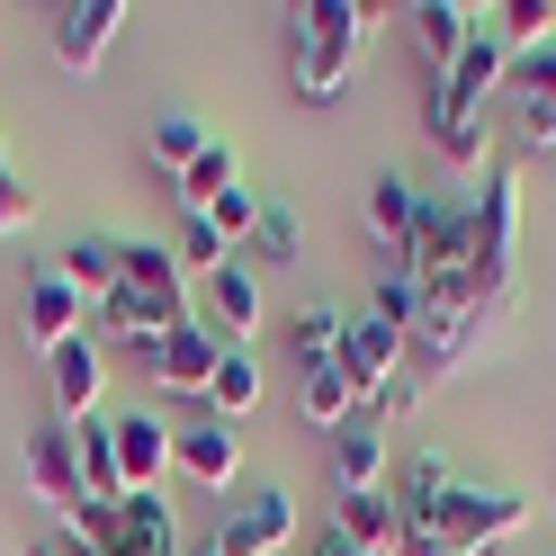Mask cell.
I'll return each instance as SVG.
<instances>
[{"instance_id": "15", "label": "cell", "mask_w": 556, "mask_h": 556, "mask_svg": "<svg viewBox=\"0 0 556 556\" xmlns=\"http://www.w3.org/2000/svg\"><path fill=\"white\" fill-rule=\"evenodd\" d=\"M216 359H225V341L206 332V324H180L153 351V387H170V395H198L206 404V377H216Z\"/></svg>"}, {"instance_id": "10", "label": "cell", "mask_w": 556, "mask_h": 556, "mask_svg": "<svg viewBox=\"0 0 556 556\" xmlns=\"http://www.w3.org/2000/svg\"><path fill=\"white\" fill-rule=\"evenodd\" d=\"M126 37V10L117 0H73V10H54V63L63 73H99V54Z\"/></svg>"}, {"instance_id": "18", "label": "cell", "mask_w": 556, "mask_h": 556, "mask_svg": "<svg viewBox=\"0 0 556 556\" xmlns=\"http://www.w3.org/2000/svg\"><path fill=\"white\" fill-rule=\"evenodd\" d=\"M413 216H422L413 180H404V170H387V180L368 189V242L387 252V269H404V252H413Z\"/></svg>"}, {"instance_id": "26", "label": "cell", "mask_w": 556, "mask_h": 556, "mask_svg": "<svg viewBox=\"0 0 556 556\" xmlns=\"http://www.w3.org/2000/svg\"><path fill=\"white\" fill-rule=\"evenodd\" d=\"M81 484H90V503H126V484H117V422H81Z\"/></svg>"}, {"instance_id": "16", "label": "cell", "mask_w": 556, "mask_h": 556, "mask_svg": "<svg viewBox=\"0 0 556 556\" xmlns=\"http://www.w3.org/2000/svg\"><path fill=\"white\" fill-rule=\"evenodd\" d=\"M332 539H341V547H359V556H404L395 494H341V503H332Z\"/></svg>"}, {"instance_id": "9", "label": "cell", "mask_w": 556, "mask_h": 556, "mask_svg": "<svg viewBox=\"0 0 556 556\" xmlns=\"http://www.w3.org/2000/svg\"><path fill=\"white\" fill-rule=\"evenodd\" d=\"M341 359H351V377H359L368 404H377V395H395V387H404L413 341H404L395 324H377V315H351V324H341Z\"/></svg>"}, {"instance_id": "3", "label": "cell", "mask_w": 556, "mask_h": 556, "mask_svg": "<svg viewBox=\"0 0 556 556\" xmlns=\"http://www.w3.org/2000/svg\"><path fill=\"white\" fill-rule=\"evenodd\" d=\"M377 37V10L368 0H305L296 10V99H341V81H351V63L368 54Z\"/></svg>"}, {"instance_id": "14", "label": "cell", "mask_w": 556, "mask_h": 556, "mask_svg": "<svg viewBox=\"0 0 556 556\" xmlns=\"http://www.w3.org/2000/svg\"><path fill=\"white\" fill-rule=\"evenodd\" d=\"M46 368H54V422H63V431H81L90 413H99V387H109V368H99V341H63Z\"/></svg>"}, {"instance_id": "7", "label": "cell", "mask_w": 556, "mask_h": 556, "mask_svg": "<svg viewBox=\"0 0 556 556\" xmlns=\"http://www.w3.org/2000/svg\"><path fill=\"white\" fill-rule=\"evenodd\" d=\"M27 484H37V503H54V520H73L90 503L81 484V440L63 422H37V440H27Z\"/></svg>"}, {"instance_id": "32", "label": "cell", "mask_w": 556, "mask_h": 556, "mask_svg": "<svg viewBox=\"0 0 556 556\" xmlns=\"http://www.w3.org/2000/svg\"><path fill=\"white\" fill-rule=\"evenodd\" d=\"M225 261H233V242H225L216 225H206V216H189V225H180V269H189V278H198V269L216 278Z\"/></svg>"}, {"instance_id": "36", "label": "cell", "mask_w": 556, "mask_h": 556, "mask_svg": "<svg viewBox=\"0 0 556 556\" xmlns=\"http://www.w3.org/2000/svg\"><path fill=\"white\" fill-rule=\"evenodd\" d=\"M0 170H10V144H0Z\"/></svg>"}, {"instance_id": "27", "label": "cell", "mask_w": 556, "mask_h": 556, "mask_svg": "<svg viewBox=\"0 0 556 556\" xmlns=\"http://www.w3.org/2000/svg\"><path fill=\"white\" fill-rule=\"evenodd\" d=\"M170 189H180V206H189V216H206V206H216L225 189H242V180H233V153H225V144H206V153H198Z\"/></svg>"}, {"instance_id": "1", "label": "cell", "mask_w": 556, "mask_h": 556, "mask_svg": "<svg viewBox=\"0 0 556 556\" xmlns=\"http://www.w3.org/2000/svg\"><path fill=\"white\" fill-rule=\"evenodd\" d=\"M503 81H511V54H503L494 27H476V46L458 54V73H448L440 99H431V144H440L448 162H467V170L494 162V135H484V117H494V90H503Z\"/></svg>"}, {"instance_id": "33", "label": "cell", "mask_w": 556, "mask_h": 556, "mask_svg": "<svg viewBox=\"0 0 556 556\" xmlns=\"http://www.w3.org/2000/svg\"><path fill=\"white\" fill-rule=\"evenodd\" d=\"M206 225H216L225 242H252V225H261V198H252V189H225L216 206H206Z\"/></svg>"}, {"instance_id": "30", "label": "cell", "mask_w": 556, "mask_h": 556, "mask_svg": "<svg viewBox=\"0 0 556 556\" xmlns=\"http://www.w3.org/2000/svg\"><path fill=\"white\" fill-rule=\"evenodd\" d=\"M252 252H269V269H288V261L305 252V242H296V206H288V198H269V206H261V225H252Z\"/></svg>"}, {"instance_id": "22", "label": "cell", "mask_w": 556, "mask_h": 556, "mask_svg": "<svg viewBox=\"0 0 556 556\" xmlns=\"http://www.w3.org/2000/svg\"><path fill=\"white\" fill-rule=\"evenodd\" d=\"M252 404H261V359H252V351H225L216 377H206V404H198V413H216V422H242Z\"/></svg>"}, {"instance_id": "11", "label": "cell", "mask_w": 556, "mask_h": 556, "mask_svg": "<svg viewBox=\"0 0 556 556\" xmlns=\"http://www.w3.org/2000/svg\"><path fill=\"white\" fill-rule=\"evenodd\" d=\"M359 404H368V387H359V377H351V359H324V368H296V413H305V422H315V431H351L359 422Z\"/></svg>"}, {"instance_id": "31", "label": "cell", "mask_w": 556, "mask_h": 556, "mask_svg": "<svg viewBox=\"0 0 556 556\" xmlns=\"http://www.w3.org/2000/svg\"><path fill=\"white\" fill-rule=\"evenodd\" d=\"M206 144H216V135H206L198 117H162V126H153V153L170 162V180H180V170H189V162H198Z\"/></svg>"}, {"instance_id": "25", "label": "cell", "mask_w": 556, "mask_h": 556, "mask_svg": "<svg viewBox=\"0 0 556 556\" xmlns=\"http://www.w3.org/2000/svg\"><path fill=\"white\" fill-rule=\"evenodd\" d=\"M440 494H448V467H440V448H413V467H404V484H395V520H404V530H422Z\"/></svg>"}, {"instance_id": "35", "label": "cell", "mask_w": 556, "mask_h": 556, "mask_svg": "<svg viewBox=\"0 0 556 556\" xmlns=\"http://www.w3.org/2000/svg\"><path fill=\"white\" fill-rule=\"evenodd\" d=\"M315 556H359V547H341V539H332V530H324V547H315Z\"/></svg>"}, {"instance_id": "17", "label": "cell", "mask_w": 556, "mask_h": 556, "mask_svg": "<svg viewBox=\"0 0 556 556\" xmlns=\"http://www.w3.org/2000/svg\"><path fill=\"white\" fill-rule=\"evenodd\" d=\"M117 278H126V288H144L170 324H198V315H189V269H180V252H162V242H126V269H117Z\"/></svg>"}, {"instance_id": "8", "label": "cell", "mask_w": 556, "mask_h": 556, "mask_svg": "<svg viewBox=\"0 0 556 556\" xmlns=\"http://www.w3.org/2000/svg\"><path fill=\"white\" fill-rule=\"evenodd\" d=\"M81 315H90V296H81L54 261H37V269H27V341H37L46 359L63 351V341H81Z\"/></svg>"}, {"instance_id": "2", "label": "cell", "mask_w": 556, "mask_h": 556, "mask_svg": "<svg viewBox=\"0 0 556 556\" xmlns=\"http://www.w3.org/2000/svg\"><path fill=\"white\" fill-rule=\"evenodd\" d=\"M530 494H511V484H448L431 503L422 530H404V556H494L530 530Z\"/></svg>"}, {"instance_id": "28", "label": "cell", "mask_w": 556, "mask_h": 556, "mask_svg": "<svg viewBox=\"0 0 556 556\" xmlns=\"http://www.w3.org/2000/svg\"><path fill=\"white\" fill-rule=\"evenodd\" d=\"M288 351H296V368L341 359V315H332V305H305V315L288 324Z\"/></svg>"}, {"instance_id": "4", "label": "cell", "mask_w": 556, "mask_h": 556, "mask_svg": "<svg viewBox=\"0 0 556 556\" xmlns=\"http://www.w3.org/2000/svg\"><path fill=\"white\" fill-rule=\"evenodd\" d=\"M90 556H180V520L162 494H126V503H81L63 520Z\"/></svg>"}, {"instance_id": "13", "label": "cell", "mask_w": 556, "mask_h": 556, "mask_svg": "<svg viewBox=\"0 0 556 556\" xmlns=\"http://www.w3.org/2000/svg\"><path fill=\"white\" fill-rule=\"evenodd\" d=\"M162 476H170V422L162 413H126L117 422V484L126 494H162Z\"/></svg>"}, {"instance_id": "37", "label": "cell", "mask_w": 556, "mask_h": 556, "mask_svg": "<svg viewBox=\"0 0 556 556\" xmlns=\"http://www.w3.org/2000/svg\"><path fill=\"white\" fill-rule=\"evenodd\" d=\"M198 556H216V547H206V539H198Z\"/></svg>"}, {"instance_id": "21", "label": "cell", "mask_w": 556, "mask_h": 556, "mask_svg": "<svg viewBox=\"0 0 556 556\" xmlns=\"http://www.w3.org/2000/svg\"><path fill=\"white\" fill-rule=\"evenodd\" d=\"M332 494H387V431L377 422H351L332 448Z\"/></svg>"}, {"instance_id": "24", "label": "cell", "mask_w": 556, "mask_h": 556, "mask_svg": "<svg viewBox=\"0 0 556 556\" xmlns=\"http://www.w3.org/2000/svg\"><path fill=\"white\" fill-rule=\"evenodd\" d=\"M494 37H503L511 63L539 54V46H556V0H503V10H494Z\"/></svg>"}, {"instance_id": "23", "label": "cell", "mask_w": 556, "mask_h": 556, "mask_svg": "<svg viewBox=\"0 0 556 556\" xmlns=\"http://www.w3.org/2000/svg\"><path fill=\"white\" fill-rule=\"evenodd\" d=\"M54 269H63V278H73V288L99 305V296L117 288V269H126V242H109V233H81V242H73V252H63Z\"/></svg>"}, {"instance_id": "34", "label": "cell", "mask_w": 556, "mask_h": 556, "mask_svg": "<svg viewBox=\"0 0 556 556\" xmlns=\"http://www.w3.org/2000/svg\"><path fill=\"white\" fill-rule=\"evenodd\" d=\"M27 225H37V189L0 170V242H10V233H27Z\"/></svg>"}, {"instance_id": "19", "label": "cell", "mask_w": 556, "mask_h": 556, "mask_svg": "<svg viewBox=\"0 0 556 556\" xmlns=\"http://www.w3.org/2000/svg\"><path fill=\"white\" fill-rule=\"evenodd\" d=\"M413 46H422L431 73L448 81V73H458V54L476 46V10H458V0H422V10H413Z\"/></svg>"}, {"instance_id": "12", "label": "cell", "mask_w": 556, "mask_h": 556, "mask_svg": "<svg viewBox=\"0 0 556 556\" xmlns=\"http://www.w3.org/2000/svg\"><path fill=\"white\" fill-rule=\"evenodd\" d=\"M511 117H520V144H530V153L556 144V46L511 63Z\"/></svg>"}, {"instance_id": "6", "label": "cell", "mask_w": 556, "mask_h": 556, "mask_svg": "<svg viewBox=\"0 0 556 556\" xmlns=\"http://www.w3.org/2000/svg\"><path fill=\"white\" fill-rule=\"evenodd\" d=\"M170 476H189L198 494H233V476H242V440H233V422L198 413L189 431H170Z\"/></svg>"}, {"instance_id": "20", "label": "cell", "mask_w": 556, "mask_h": 556, "mask_svg": "<svg viewBox=\"0 0 556 556\" xmlns=\"http://www.w3.org/2000/svg\"><path fill=\"white\" fill-rule=\"evenodd\" d=\"M206 288H216V332H225V351H242V341H252V332L269 324V305H261V278L242 269V261H225L216 278H206Z\"/></svg>"}, {"instance_id": "29", "label": "cell", "mask_w": 556, "mask_h": 556, "mask_svg": "<svg viewBox=\"0 0 556 556\" xmlns=\"http://www.w3.org/2000/svg\"><path fill=\"white\" fill-rule=\"evenodd\" d=\"M368 315H377V324H395L404 341H422V288H413L404 269H387V278H377V305H368Z\"/></svg>"}, {"instance_id": "5", "label": "cell", "mask_w": 556, "mask_h": 556, "mask_svg": "<svg viewBox=\"0 0 556 556\" xmlns=\"http://www.w3.org/2000/svg\"><path fill=\"white\" fill-rule=\"evenodd\" d=\"M296 539V494L288 484H233L225 511L206 520V547L216 556H288Z\"/></svg>"}]
</instances>
